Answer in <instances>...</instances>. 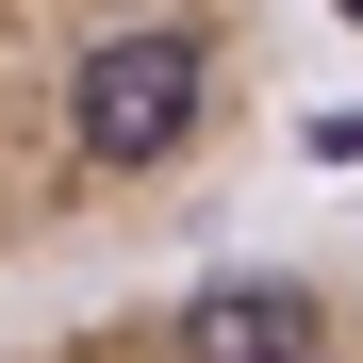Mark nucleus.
I'll return each instance as SVG.
<instances>
[{
	"label": "nucleus",
	"instance_id": "f257e3e1",
	"mask_svg": "<svg viewBox=\"0 0 363 363\" xmlns=\"http://www.w3.org/2000/svg\"><path fill=\"white\" fill-rule=\"evenodd\" d=\"M264 99V0H0V281L215 199Z\"/></svg>",
	"mask_w": 363,
	"mask_h": 363
},
{
	"label": "nucleus",
	"instance_id": "f03ea898",
	"mask_svg": "<svg viewBox=\"0 0 363 363\" xmlns=\"http://www.w3.org/2000/svg\"><path fill=\"white\" fill-rule=\"evenodd\" d=\"M0 363H363V281H314V264L149 281V297H99V314L0 347Z\"/></svg>",
	"mask_w": 363,
	"mask_h": 363
},
{
	"label": "nucleus",
	"instance_id": "7ed1b4c3",
	"mask_svg": "<svg viewBox=\"0 0 363 363\" xmlns=\"http://www.w3.org/2000/svg\"><path fill=\"white\" fill-rule=\"evenodd\" d=\"M330 17H347V33H363V0H330Z\"/></svg>",
	"mask_w": 363,
	"mask_h": 363
}]
</instances>
